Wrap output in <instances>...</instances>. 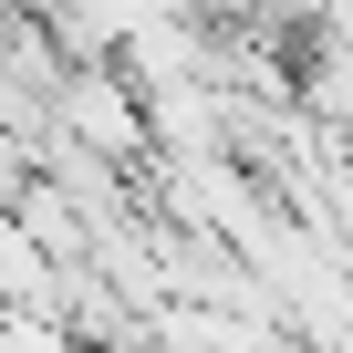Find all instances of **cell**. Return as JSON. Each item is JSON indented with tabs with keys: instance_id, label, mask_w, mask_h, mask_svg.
Wrapping results in <instances>:
<instances>
[{
	"instance_id": "2",
	"label": "cell",
	"mask_w": 353,
	"mask_h": 353,
	"mask_svg": "<svg viewBox=\"0 0 353 353\" xmlns=\"http://www.w3.org/2000/svg\"><path fill=\"white\" fill-rule=\"evenodd\" d=\"M250 21H260V32H312L322 0H250Z\"/></svg>"
},
{
	"instance_id": "1",
	"label": "cell",
	"mask_w": 353,
	"mask_h": 353,
	"mask_svg": "<svg viewBox=\"0 0 353 353\" xmlns=\"http://www.w3.org/2000/svg\"><path fill=\"white\" fill-rule=\"evenodd\" d=\"M0 301L63 312V260H52V239L21 219V198H0Z\"/></svg>"
},
{
	"instance_id": "3",
	"label": "cell",
	"mask_w": 353,
	"mask_h": 353,
	"mask_svg": "<svg viewBox=\"0 0 353 353\" xmlns=\"http://www.w3.org/2000/svg\"><path fill=\"white\" fill-rule=\"evenodd\" d=\"M176 11H198V21H250V0H176Z\"/></svg>"
}]
</instances>
